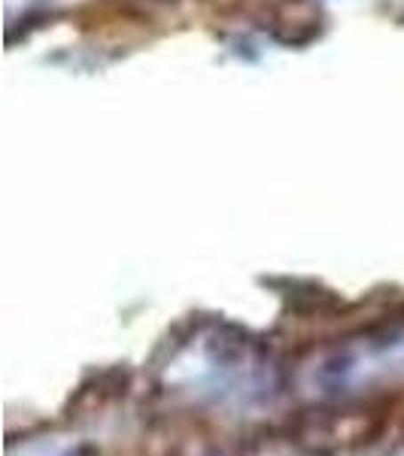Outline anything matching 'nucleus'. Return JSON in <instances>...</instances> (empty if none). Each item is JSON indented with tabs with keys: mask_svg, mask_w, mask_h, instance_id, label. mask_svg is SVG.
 <instances>
[{
	"mask_svg": "<svg viewBox=\"0 0 404 456\" xmlns=\"http://www.w3.org/2000/svg\"><path fill=\"white\" fill-rule=\"evenodd\" d=\"M70 456H101V451H98V447H92V444H79Z\"/></svg>",
	"mask_w": 404,
	"mask_h": 456,
	"instance_id": "f257e3e1",
	"label": "nucleus"
}]
</instances>
